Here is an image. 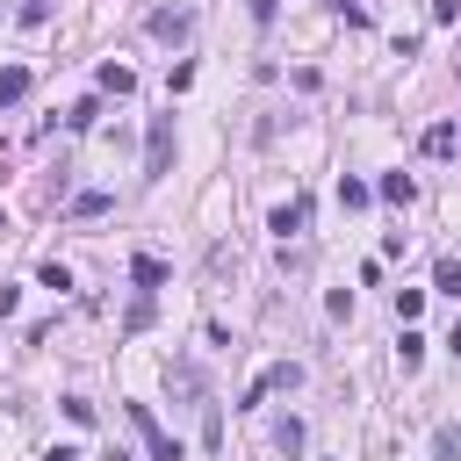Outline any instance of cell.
<instances>
[{
	"label": "cell",
	"mask_w": 461,
	"mask_h": 461,
	"mask_svg": "<svg viewBox=\"0 0 461 461\" xmlns=\"http://www.w3.org/2000/svg\"><path fill=\"white\" fill-rule=\"evenodd\" d=\"M461 15V0H433V22H454Z\"/></svg>",
	"instance_id": "17"
},
{
	"label": "cell",
	"mask_w": 461,
	"mask_h": 461,
	"mask_svg": "<svg viewBox=\"0 0 461 461\" xmlns=\"http://www.w3.org/2000/svg\"><path fill=\"white\" fill-rule=\"evenodd\" d=\"M339 209H368V181H339Z\"/></svg>",
	"instance_id": "10"
},
{
	"label": "cell",
	"mask_w": 461,
	"mask_h": 461,
	"mask_svg": "<svg viewBox=\"0 0 461 461\" xmlns=\"http://www.w3.org/2000/svg\"><path fill=\"white\" fill-rule=\"evenodd\" d=\"M173 173V115H152V137H145V181H166Z\"/></svg>",
	"instance_id": "1"
},
{
	"label": "cell",
	"mask_w": 461,
	"mask_h": 461,
	"mask_svg": "<svg viewBox=\"0 0 461 461\" xmlns=\"http://www.w3.org/2000/svg\"><path fill=\"white\" fill-rule=\"evenodd\" d=\"M73 209H80V216H101V209H108V188H87V195H80Z\"/></svg>",
	"instance_id": "14"
},
{
	"label": "cell",
	"mask_w": 461,
	"mask_h": 461,
	"mask_svg": "<svg viewBox=\"0 0 461 461\" xmlns=\"http://www.w3.org/2000/svg\"><path fill=\"white\" fill-rule=\"evenodd\" d=\"M195 29V15H181V8H159L152 15V36H188Z\"/></svg>",
	"instance_id": "4"
},
{
	"label": "cell",
	"mask_w": 461,
	"mask_h": 461,
	"mask_svg": "<svg viewBox=\"0 0 461 461\" xmlns=\"http://www.w3.org/2000/svg\"><path fill=\"white\" fill-rule=\"evenodd\" d=\"M43 15H51V0H22V22H29V29H36Z\"/></svg>",
	"instance_id": "16"
},
{
	"label": "cell",
	"mask_w": 461,
	"mask_h": 461,
	"mask_svg": "<svg viewBox=\"0 0 461 461\" xmlns=\"http://www.w3.org/2000/svg\"><path fill=\"white\" fill-rule=\"evenodd\" d=\"M130 426L145 433V447H152V461H181V440H173L159 418H152V403H130Z\"/></svg>",
	"instance_id": "2"
},
{
	"label": "cell",
	"mask_w": 461,
	"mask_h": 461,
	"mask_svg": "<svg viewBox=\"0 0 461 461\" xmlns=\"http://www.w3.org/2000/svg\"><path fill=\"white\" fill-rule=\"evenodd\" d=\"M382 195H389V202H411L418 188H411V173H389V181H382Z\"/></svg>",
	"instance_id": "12"
},
{
	"label": "cell",
	"mask_w": 461,
	"mask_h": 461,
	"mask_svg": "<svg viewBox=\"0 0 461 461\" xmlns=\"http://www.w3.org/2000/svg\"><path fill=\"white\" fill-rule=\"evenodd\" d=\"M433 454H440V461H454V454H461V433H454V426H440V433H433Z\"/></svg>",
	"instance_id": "11"
},
{
	"label": "cell",
	"mask_w": 461,
	"mask_h": 461,
	"mask_svg": "<svg viewBox=\"0 0 461 461\" xmlns=\"http://www.w3.org/2000/svg\"><path fill=\"white\" fill-rule=\"evenodd\" d=\"M418 310H426V288H396V317H403V324H411Z\"/></svg>",
	"instance_id": "7"
},
{
	"label": "cell",
	"mask_w": 461,
	"mask_h": 461,
	"mask_svg": "<svg viewBox=\"0 0 461 461\" xmlns=\"http://www.w3.org/2000/svg\"><path fill=\"white\" fill-rule=\"evenodd\" d=\"M447 346H454V361H461V324H454V332H447Z\"/></svg>",
	"instance_id": "18"
},
{
	"label": "cell",
	"mask_w": 461,
	"mask_h": 461,
	"mask_svg": "<svg viewBox=\"0 0 461 461\" xmlns=\"http://www.w3.org/2000/svg\"><path fill=\"white\" fill-rule=\"evenodd\" d=\"M426 152L447 159V152H454V123H433V130H426Z\"/></svg>",
	"instance_id": "8"
},
{
	"label": "cell",
	"mask_w": 461,
	"mask_h": 461,
	"mask_svg": "<svg viewBox=\"0 0 461 461\" xmlns=\"http://www.w3.org/2000/svg\"><path fill=\"white\" fill-rule=\"evenodd\" d=\"M440 288H447V296H461V260H440Z\"/></svg>",
	"instance_id": "15"
},
{
	"label": "cell",
	"mask_w": 461,
	"mask_h": 461,
	"mask_svg": "<svg viewBox=\"0 0 461 461\" xmlns=\"http://www.w3.org/2000/svg\"><path fill=\"white\" fill-rule=\"evenodd\" d=\"M130 274H137V288H159V281H166V260H152V253H145Z\"/></svg>",
	"instance_id": "9"
},
{
	"label": "cell",
	"mask_w": 461,
	"mask_h": 461,
	"mask_svg": "<svg viewBox=\"0 0 461 461\" xmlns=\"http://www.w3.org/2000/svg\"><path fill=\"white\" fill-rule=\"evenodd\" d=\"M66 123H73V130H94V123H101V101H80V108L66 115Z\"/></svg>",
	"instance_id": "13"
},
{
	"label": "cell",
	"mask_w": 461,
	"mask_h": 461,
	"mask_svg": "<svg viewBox=\"0 0 461 461\" xmlns=\"http://www.w3.org/2000/svg\"><path fill=\"white\" fill-rule=\"evenodd\" d=\"M29 94V66H8V73H0V101H22Z\"/></svg>",
	"instance_id": "6"
},
{
	"label": "cell",
	"mask_w": 461,
	"mask_h": 461,
	"mask_svg": "<svg viewBox=\"0 0 461 461\" xmlns=\"http://www.w3.org/2000/svg\"><path fill=\"white\" fill-rule=\"evenodd\" d=\"M130 87H137L130 66H101V94H130Z\"/></svg>",
	"instance_id": "5"
},
{
	"label": "cell",
	"mask_w": 461,
	"mask_h": 461,
	"mask_svg": "<svg viewBox=\"0 0 461 461\" xmlns=\"http://www.w3.org/2000/svg\"><path fill=\"white\" fill-rule=\"evenodd\" d=\"M303 223H310V202H303V195L274 209V230H281V238H296V230H303Z\"/></svg>",
	"instance_id": "3"
}]
</instances>
